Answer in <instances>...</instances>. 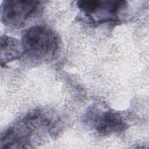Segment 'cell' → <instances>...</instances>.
Wrapping results in <instances>:
<instances>
[{
  "label": "cell",
  "mask_w": 149,
  "mask_h": 149,
  "mask_svg": "<svg viewBox=\"0 0 149 149\" xmlns=\"http://www.w3.org/2000/svg\"><path fill=\"white\" fill-rule=\"evenodd\" d=\"M23 56L37 64L50 61L57 54L60 41L56 33L43 25L33 26L25 31L22 38Z\"/></svg>",
  "instance_id": "cell-1"
},
{
  "label": "cell",
  "mask_w": 149,
  "mask_h": 149,
  "mask_svg": "<svg viewBox=\"0 0 149 149\" xmlns=\"http://www.w3.org/2000/svg\"><path fill=\"white\" fill-rule=\"evenodd\" d=\"M49 125V121L38 111L31 112L7 129L1 139V148H28L36 130Z\"/></svg>",
  "instance_id": "cell-2"
},
{
  "label": "cell",
  "mask_w": 149,
  "mask_h": 149,
  "mask_svg": "<svg viewBox=\"0 0 149 149\" xmlns=\"http://www.w3.org/2000/svg\"><path fill=\"white\" fill-rule=\"evenodd\" d=\"M85 121L98 134L109 135L125 130L127 123L122 115L111 109L94 107L87 112Z\"/></svg>",
  "instance_id": "cell-3"
},
{
  "label": "cell",
  "mask_w": 149,
  "mask_h": 149,
  "mask_svg": "<svg viewBox=\"0 0 149 149\" xmlns=\"http://www.w3.org/2000/svg\"><path fill=\"white\" fill-rule=\"evenodd\" d=\"M122 1H81L78 8L94 23H104L118 19L119 12L125 6Z\"/></svg>",
  "instance_id": "cell-4"
},
{
  "label": "cell",
  "mask_w": 149,
  "mask_h": 149,
  "mask_svg": "<svg viewBox=\"0 0 149 149\" xmlns=\"http://www.w3.org/2000/svg\"><path fill=\"white\" fill-rule=\"evenodd\" d=\"M38 1L7 0L1 5V21L6 26L19 28L38 9Z\"/></svg>",
  "instance_id": "cell-5"
},
{
  "label": "cell",
  "mask_w": 149,
  "mask_h": 149,
  "mask_svg": "<svg viewBox=\"0 0 149 149\" xmlns=\"http://www.w3.org/2000/svg\"><path fill=\"white\" fill-rule=\"evenodd\" d=\"M22 42L12 37L3 36L1 38V64L6 65L23 56Z\"/></svg>",
  "instance_id": "cell-6"
}]
</instances>
